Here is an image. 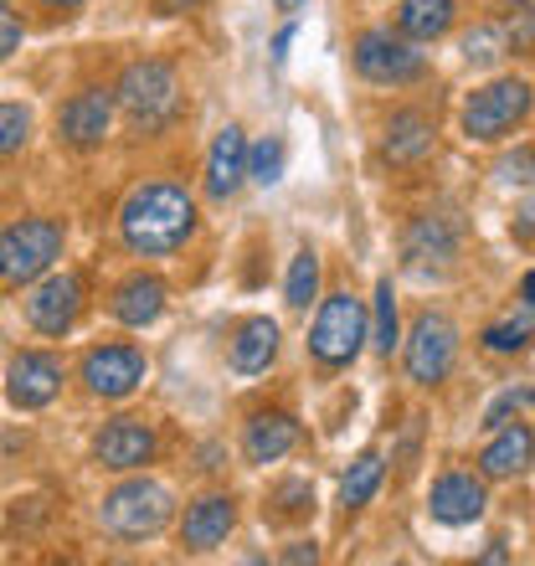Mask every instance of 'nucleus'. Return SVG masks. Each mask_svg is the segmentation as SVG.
Listing matches in <instances>:
<instances>
[{"instance_id":"f257e3e1","label":"nucleus","mask_w":535,"mask_h":566,"mask_svg":"<svg viewBox=\"0 0 535 566\" xmlns=\"http://www.w3.org/2000/svg\"><path fill=\"white\" fill-rule=\"evenodd\" d=\"M119 232H124V242H129V253H145V258L176 253L180 242L196 232L191 196L180 191V186H170V180L139 186L119 211Z\"/></svg>"},{"instance_id":"f03ea898","label":"nucleus","mask_w":535,"mask_h":566,"mask_svg":"<svg viewBox=\"0 0 535 566\" xmlns=\"http://www.w3.org/2000/svg\"><path fill=\"white\" fill-rule=\"evenodd\" d=\"M104 531H114L119 541H145L160 536L165 521H170V490L155 484V479H129L104 500Z\"/></svg>"},{"instance_id":"7ed1b4c3","label":"nucleus","mask_w":535,"mask_h":566,"mask_svg":"<svg viewBox=\"0 0 535 566\" xmlns=\"http://www.w3.org/2000/svg\"><path fill=\"white\" fill-rule=\"evenodd\" d=\"M62 253V227L46 222V217H27V222H15L0 232V283H31L36 273H46L57 263Z\"/></svg>"},{"instance_id":"20e7f679","label":"nucleus","mask_w":535,"mask_h":566,"mask_svg":"<svg viewBox=\"0 0 535 566\" xmlns=\"http://www.w3.org/2000/svg\"><path fill=\"white\" fill-rule=\"evenodd\" d=\"M119 104H124V114H129L139 129H165V124L176 119V108H180L176 73H170L165 62H155V57L134 62V67H124V77H119Z\"/></svg>"},{"instance_id":"39448f33","label":"nucleus","mask_w":535,"mask_h":566,"mask_svg":"<svg viewBox=\"0 0 535 566\" xmlns=\"http://www.w3.org/2000/svg\"><path fill=\"white\" fill-rule=\"evenodd\" d=\"M360 340H366V304L356 294H329L319 304V319H314L310 350L325 371H340L360 356Z\"/></svg>"},{"instance_id":"423d86ee","label":"nucleus","mask_w":535,"mask_h":566,"mask_svg":"<svg viewBox=\"0 0 535 566\" xmlns=\"http://www.w3.org/2000/svg\"><path fill=\"white\" fill-rule=\"evenodd\" d=\"M531 114V83L521 77H500L490 88H479L469 104H463V135L469 139H505L515 124Z\"/></svg>"},{"instance_id":"0eeeda50","label":"nucleus","mask_w":535,"mask_h":566,"mask_svg":"<svg viewBox=\"0 0 535 566\" xmlns=\"http://www.w3.org/2000/svg\"><path fill=\"white\" fill-rule=\"evenodd\" d=\"M356 73L376 88H401V83H417L422 77V52H412L407 36H391V31H366L356 42Z\"/></svg>"},{"instance_id":"6e6552de","label":"nucleus","mask_w":535,"mask_h":566,"mask_svg":"<svg viewBox=\"0 0 535 566\" xmlns=\"http://www.w3.org/2000/svg\"><path fill=\"white\" fill-rule=\"evenodd\" d=\"M453 356H459V329L448 314H422L412 325V340H407V376L417 387H438L448 371H453Z\"/></svg>"},{"instance_id":"1a4fd4ad","label":"nucleus","mask_w":535,"mask_h":566,"mask_svg":"<svg viewBox=\"0 0 535 566\" xmlns=\"http://www.w3.org/2000/svg\"><path fill=\"white\" fill-rule=\"evenodd\" d=\"M77 310H83V279L77 273H46L27 298V319L42 335H67Z\"/></svg>"},{"instance_id":"9d476101","label":"nucleus","mask_w":535,"mask_h":566,"mask_svg":"<svg viewBox=\"0 0 535 566\" xmlns=\"http://www.w3.org/2000/svg\"><path fill=\"white\" fill-rule=\"evenodd\" d=\"M83 381H88L93 397L119 402V397H129V391L145 381V356H139L134 345H98V350H88V360H83Z\"/></svg>"},{"instance_id":"9b49d317","label":"nucleus","mask_w":535,"mask_h":566,"mask_svg":"<svg viewBox=\"0 0 535 566\" xmlns=\"http://www.w3.org/2000/svg\"><path fill=\"white\" fill-rule=\"evenodd\" d=\"M57 391H62V360L57 356H46V350H21V356L11 360V371H6V397H11V407L36 412V407H46Z\"/></svg>"},{"instance_id":"f8f14e48","label":"nucleus","mask_w":535,"mask_h":566,"mask_svg":"<svg viewBox=\"0 0 535 566\" xmlns=\"http://www.w3.org/2000/svg\"><path fill=\"white\" fill-rule=\"evenodd\" d=\"M108 124H114V98H108L104 88L73 93L57 114V129L73 149H98L108 139Z\"/></svg>"},{"instance_id":"ddd939ff","label":"nucleus","mask_w":535,"mask_h":566,"mask_svg":"<svg viewBox=\"0 0 535 566\" xmlns=\"http://www.w3.org/2000/svg\"><path fill=\"white\" fill-rule=\"evenodd\" d=\"M93 459L114 469V474H129V469H145L155 459V432L139 418H114L98 438H93Z\"/></svg>"},{"instance_id":"4468645a","label":"nucleus","mask_w":535,"mask_h":566,"mask_svg":"<svg viewBox=\"0 0 535 566\" xmlns=\"http://www.w3.org/2000/svg\"><path fill=\"white\" fill-rule=\"evenodd\" d=\"M232 525H238V505L227 500V494H207V500H196L186 510V525H180V546L186 552H211V546H222L232 536Z\"/></svg>"},{"instance_id":"2eb2a0df","label":"nucleus","mask_w":535,"mask_h":566,"mask_svg":"<svg viewBox=\"0 0 535 566\" xmlns=\"http://www.w3.org/2000/svg\"><path fill=\"white\" fill-rule=\"evenodd\" d=\"M432 521L443 525H469L484 515V484H479L474 474H443L438 484H432Z\"/></svg>"},{"instance_id":"dca6fc26","label":"nucleus","mask_w":535,"mask_h":566,"mask_svg":"<svg viewBox=\"0 0 535 566\" xmlns=\"http://www.w3.org/2000/svg\"><path fill=\"white\" fill-rule=\"evenodd\" d=\"M242 180H248V139H242L238 124H227L207 155V191L217 196V201H227Z\"/></svg>"},{"instance_id":"f3484780","label":"nucleus","mask_w":535,"mask_h":566,"mask_svg":"<svg viewBox=\"0 0 535 566\" xmlns=\"http://www.w3.org/2000/svg\"><path fill=\"white\" fill-rule=\"evenodd\" d=\"M531 463H535V432L525 428V422L494 428V443L479 453V469L490 479H515V474H525Z\"/></svg>"},{"instance_id":"a211bd4d","label":"nucleus","mask_w":535,"mask_h":566,"mask_svg":"<svg viewBox=\"0 0 535 566\" xmlns=\"http://www.w3.org/2000/svg\"><path fill=\"white\" fill-rule=\"evenodd\" d=\"M294 443H298V422L289 412H258L248 422V432H242L248 463H279L283 453H294Z\"/></svg>"},{"instance_id":"6ab92c4d","label":"nucleus","mask_w":535,"mask_h":566,"mask_svg":"<svg viewBox=\"0 0 535 566\" xmlns=\"http://www.w3.org/2000/svg\"><path fill=\"white\" fill-rule=\"evenodd\" d=\"M160 314H165V283L155 279V273H134V279H124L119 289H114V319H119V325L145 329V325H155Z\"/></svg>"},{"instance_id":"aec40b11","label":"nucleus","mask_w":535,"mask_h":566,"mask_svg":"<svg viewBox=\"0 0 535 566\" xmlns=\"http://www.w3.org/2000/svg\"><path fill=\"white\" fill-rule=\"evenodd\" d=\"M227 356H232V371L242 376H258L273 366V356H279V325L273 319H242L238 335H232V345H227Z\"/></svg>"},{"instance_id":"412c9836","label":"nucleus","mask_w":535,"mask_h":566,"mask_svg":"<svg viewBox=\"0 0 535 566\" xmlns=\"http://www.w3.org/2000/svg\"><path fill=\"white\" fill-rule=\"evenodd\" d=\"M432 135H438V124L422 114V108H401V114H391L387 124V139H381V155H387L391 165H407V160H422L432 149Z\"/></svg>"},{"instance_id":"4be33fe9","label":"nucleus","mask_w":535,"mask_h":566,"mask_svg":"<svg viewBox=\"0 0 535 566\" xmlns=\"http://www.w3.org/2000/svg\"><path fill=\"white\" fill-rule=\"evenodd\" d=\"M459 222L453 217H417L412 227H407V258L412 263H422V258H453L459 253Z\"/></svg>"},{"instance_id":"5701e85b","label":"nucleus","mask_w":535,"mask_h":566,"mask_svg":"<svg viewBox=\"0 0 535 566\" xmlns=\"http://www.w3.org/2000/svg\"><path fill=\"white\" fill-rule=\"evenodd\" d=\"M453 11H459V0H401L397 27H401V36H412V42H438V36L453 27Z\"/></svg>"},{"instance_id":"b1692460","label":"nucleus","mask_w":535,"mask_h":566,"mask_svg":"<svg viewBox=\"0 0 535 566\" xmlns=\"http://www.w3.org/2000/svg\"><path fill=\"white\" fill-rule=\"evenodd\" d=\"M494 27L505 36V52L535 57V0H505L500 15H494Z\"/></svg>"},{"instance_id":"393cba45","label":"nucleus","mask_w":535,"mask_h":566,"mask_svg":"<svg viewBox=\"0 0 535 566\" xmlns=\"http://www.w3.org/2000/svg\"><path fill=\"white\" fill-rule=\"evenodd\" d=\"M381 453H360L350 469H345V479H340V505L345 510H360V505H371V494H376V484H381Z\"/></svg>"},{"instance_id":"a878e982","label":"nucleus","mask_w":535,"mask_h":566,"mask_svg":"<svg viewBox=\"0 0 535 566\" xmlns=\"http://www.w3.org/2000/svg\"><path fill=\"white\" fill-rule=\"evenodd\" d=\"M283 160H289V145H283L279 135H268L248 149V176H253L258 186H273V180H283Z\"/></svg>"},{"instance_id":"bb28decb","label":"nucleus","mask_w":535,"mask_h":566,"mask_svg":"<svg viewBox=\"0 0 535 566\" xmlns=\"http://www.w3.org/2000/svg\"><path fill=\"white\" fill-rule=\"evenodd\" d=\"M314 294H319V258H314V248H304V253L294 258V269H289V304H294V310H310Z\"/></svg>"},{"instance_id":"cd10ccee","label":"nucleus","mask_w":535,"mask_h":566,"mask_svg":"<svg viewBox=\"0 0 535 566\" xmlns=\"http://www.w3.org/2000/svg\"><path fill=\"white\" fill-rule=\"evenodd\" d=\"M463 57L474 62V67H494L500 57H510V52H505V36H500V27H494V21H484V27L469 31V36H463Z\"/></svg>"},{"instance_id":"c85d7f7f","label":"nucleus","mask_w":535,"mask_h":566,"mask_svg":"<svg viewBox=\"0 0 535 566\" xmlns=\"http://www.w3.org/2000/svg\"><path fill=\"white\" fill-rule=\"evenodd\" d=\"M273 515L279 521H304V515H314V490L304 484V479H289V484H279V494H273Z\"/></svg>"},{"instance_id":"c756f323","label":"nucleus","mask_w":535,"mask_h":566,"mask_svg":"<svg viewBox=\"0 0 535 566\" xmlns=\"http://www.w3.org/2000/svg\"><path fill=\"white\" fill-rule=\"evenodd\" d=\"M391 345H397V294L391 283H376V350L391 356Z\"/></svg>"},{"instance_id":"7c9ffc66","label":"nucleus","mask_w":535,"mask_h":566,"mask_svg":"<svg viewBox=\"0 0 535 566\" xmlns=\"http://www.w3.org/2000/svg\"><path fill=\"white\" fill-rule=\"evenodd\" d=\"M525 345H531V325L525 319H505V325L484 329V350H494V356H515Z\"/></svg>"},{"instance_id":"2f4dec72","label":"nucleus","mask_w":535,"mask_h":566,"mask_svg":"<svg viewBox=\"0 0 535 566\" xmlns=\"http://www.w3.org/2000/svg\"><path fill=\"white\" fill-rule=\"evenodd\" d=\"M31 135V114L21 104H0V155H11L21 149Z\"/></svg>"},{"instance_id":"473e14b6","label":"nucleus","mask_w":535,"mask_h":566,"mask_svg":"<svg viewBox=\"0 0 535 566\" xmlns=\"http://www.w3.org/2000/svg\"><path fill=\"white\" fill-rule=\"evenodd\" d=\"M21 36H27V31H21V15L0 11V62H6L15 46H21Z\"/></svg>"},{"instance_id":"72a5a7b5","label":"nucleus","mask_w":535,"mask_h":566,"mask_svg":"<svg viewBox=\"0 0 535 566\" xmlns=\"http://www.w3.org/2000/svg\"><path fill=\"white\" fill-rule=\"evenodd\" d=\"M500 176H505V180H535V149H521V155H510V160L500 165Z\"/></svg>"},{"instance_id":"f704fd0d","label":"nucleus","mask_w":535,"mask_h":566,"mask_svg":"<svg viewBox=\"0 0 535 566\" xmlns=\"http://www.w3.org/2000/svg\"><path fill=\"white\" fill-rule=\"evenodd\" d=\"M515 407H521V391H505V397H500V402L484 412V428H505V418L515 412Z\"/></svg>"},{"instance_id":"c9c22d12","label":"nucleus","mask_w":535,"mask_h":566,"mask_svg":"<svg viewBox=\"0 0 535 566\" xmlns=\"http://www.w3.org/2000/svg\"><path fill=\"white\" fill-rule=\"evenodd\" d=\"M515 238H521V242H535V196L525 201L521 211H515Z\"/></svg>"},{"instance_id":"e433bc0d","label":"nucleus","mask_w":535,"mask_h":566,"mask_svg":"<svg viewBox=\"0 0 535 566\" xmlns=\"http://www.w3.org/2000/svg\"><path fill=\"white\" fill-rule=\"evenodd\" d=\"M283 562H319V552H314V541H298V546L283 552Z\"/></svg>"},{"instance_id":"4c0bfd02","label":"nucleus","mask_w":535,"mask_h":566,"mask_svg":"<svg viewBox=\"0 0 535 566\" xmlns=\"http://www.w3.org/2000/svg\"><path fill=\"white\" fill-rule=\"evenodd\" d=\"M165 15H180V11H196V6H207V0H155Z\"/></svg>"},{"instance_id":"58836bf2","label":"nucleus","mask_w":535,"mask_h":566,"mask_svg":"<svg viewBox=\"0 0 535 566\" xmlns=\"http://www.w3.org/2000/svg\"><path fill=\"white\" fill-rule=\"evenodd\" d=\"M289 46H294V27H283L279 36H273V57L283 62V57H289Z\"/></svg>"},{"instance_id":"ea45409f","label":"nucleus","mask_w":535,"mask_h":566,"mask_svg":"<svg viewBox=\"0 0 535 566\" xmlns=\"http://www.w3.org/2000/svg\"><path fill=\"white\" fill-rule=\"evenodd\" d=\"M479 562H490V566H500V562H505V546H500V541H494V546H490V552H484V556H479Z\"/></svg>"},{"instance_id":"a19ab883","label":"nucleus","mask_w":535,"mask_h":566,"mask_svg":"<svg viewBox=\"0 0 535 566\" xmlns=\"http://www.w3.org/2000/svg\"><path fill=\"white\" fill-rule=\"evenodd\" d=\"M521 294H525V304L535 310V273H525V283H521Z\"/></svg>"},{"instance_id":"79ce46f5","label":"nucleus","mask_w":535,"mask_h":566,"mask_svg":"<svg viewBox=\"0 0 535 566\" xmlns=\"http://www.w3.org/2000/svg\"><path fill=\"white\" fill-rule=\"evenodd\" d=\"M42 6H52V11H73V6H83V0H42Z\"/></svg>"},{"instance_id":"37998d69","label":"nucleus","mask_w":535,"mask_h":566,"mask_svg":"<svg viewBox=\"0 0 535 566\" xmlns=\"http://www.w3.org/2000/svg\"><path fill=\"white\" fill-rule=\"evenodd\" d=\"M298 6H304V0H279V11H289V15H294Z\"/></svg>"},{"instance_id":"c03bdc74","label":"nucleus","mask_w":535,"mask_h":566,"mask_svg":"<svg viewBox=\"0 0 535 566\" xmlns=\"http://www.w3.org/2000/svg\"><path fill=\"white\" fill-rule=\"evenodd\" d=\"M531 402H535V391H531Z\"/></svg>"},{"instance_id":"a18cd8bd","label":"nucleus","mask_w":535,"mask_h":566,"mask_svg":"<svg viewBox=\"0 0 535 566\" xmlns=\"http://www.w3.org/2000/svg\"><path fill=\"white\" fill-rule=\"evenodd\" d=\"M0 6H6V0H0Z\"/></svg>"}]
</instances>
